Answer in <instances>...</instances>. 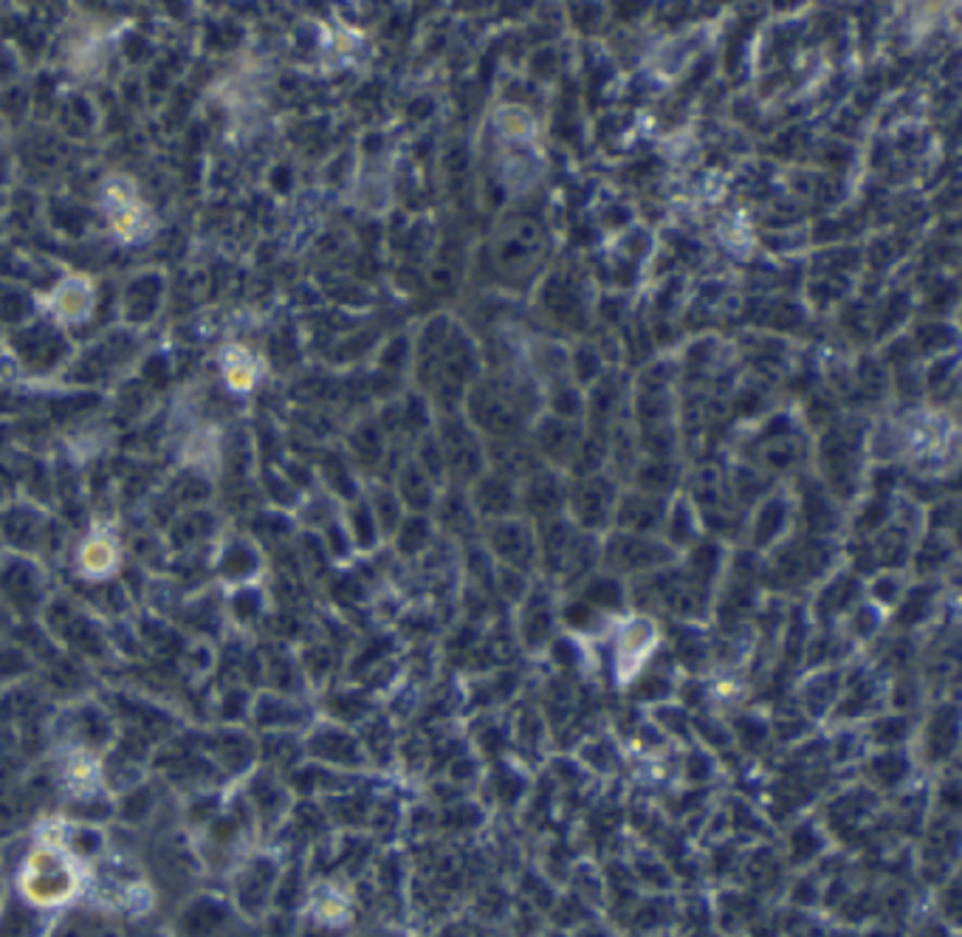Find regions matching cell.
<instances>
[{
    "label": "cell",
    "mask_w": 962,
    "mask_h": 937,
    "mask_svg": "<svg viewBox=\"0 0 962 937\" xmlns=\"http://www.w3.org/2000/svg\"><path fill=\"white\" fill-rule=\"evenodd\" d=\"M672 560V548L655 537L615 532L599 546V562L610 576H647Z\"/></svg>",
    "instance_id": "1"
},
{
    "label": "cell",
    "mask_w": 962,
    "mask_h": 937,
    "mask_svg": "<svg viewBox=\"0 0 962 937\" xmlns=\"http://www.w3.org/2000/svg\"><path fill=\"white\" fill-rule=\"evenodd\" d=\"M912 740L923 765L928 769L949 765L957 757V746H960V712H957L954 700H940L923 717L921 726H914Z\"/></svg>",
    "instance_id": "2"
},
{
    "label": "cell",
    "mask_w": 962,
    "mask_h": 937,
    "mask_svg": "<svg viewBox=\"0 0 962 937\" xmlns=\"http://www.w3.org/2000/svg\"><path fill=\"white\" fill-rule=\"evenodd\" d=\"M615 503H619V491L615 483L604 475H587L582 477L571 491H567V505H571L573 523L585 534L601 532L604 525L613 523Z\"/></svg>",
    "instance_id": "3"
},
{
    "label": "cell",
    "mask_w": 962,
    "mask_h": 937,
    "mask_svg": "<svg viewBox=\"0 0 962 937\" xmlns=\"http://www.w3.org/2000/svg\"><path fill=\"white\" fill-rule=\"evenodd\" d=\"M486 546L502 562V567L523 574L537 565V532H530L523 520H491L486 525Z\"/></svg>",
    "instance_id": "4"
},
{
    "label": "cell",
    "mask_w": 962,
    "mask_h": 937,
    "mask_svg": "<svg viewBox=\"0 0 962 937\" xmlns=\"http://www.w3.org/2000/svg\"><path fill=\"white\" fill-rule=\"evenodd\" d=\"M438 447L443 452V466L449 475L458 480L475 483L483 475V463H486V449L480 447L475 435L468 433L466 424L461 421H447L440 429Z\"/></svg>",
    "instance_id": "5"
},
{
    "label": "cell",
    "mask_w": 962,
    "mask_h": 937,
    "mask_svg": "<svg viewBox=\"0 0 962 937\" xmlns=\"http://www.w3.org/2000/svg\"><path fill=\"white\" fill-rule=\"evenodd\" d=\"M666 500L663 497H649L641 491H633V495H619V503H615L613 523L619 525V532L627 534H644V537H652L663 525L666 517Z\"/></svg>",
    "instance_id": "6"
},
{
    "label": "cell",
    "mask_w": 962,
    "mask_h": 937,
    "mask_svg": "<svg viewBox=\"0 0 962 937\" xmlns=\"http://www.w3.org/2000/svg\"><path fill=\"white\" fill-rule=\"evenodd\" d=\"M475 489H472V497H468V505L483 514L488 520H505L514 514V509L520 505V489H516V483L509 480V477L502 475H486L483 472L475 483H472Z\"/></svg>",
    "instance_id": "7"
},
{
    "label": "cell",
    "mask_w": 962,
    "mask_h": 937,
    "mask_svg": "<svg viewBox=\"0 0 962 937\" xmlns=\"http://www.w3.org/2000/svg\"><path fill=\"white\" fill-rule=\"evenodd\" d=\"M567 503V489L551 475V472H534L525 477V486L520 489V505L528 509V514L545 523V520L559 517L562 505Z\"/></svg>",
    "instance_id": "8"
},
{
    "label": "cell",
    "mask_w": 962,
    "mask_h": 937,
    "mask_svg": "<svg viewBox=\"0 0 962 937\" xmlns=\"http://www.w3.org/2000/svg\"><path fill=\"white\" fill-rule=\"evenodd\" d=\"M530 447L539 449V455L548 458L553 466H565V463H573L576 452L582 447V433L579 427L573 424L571 418H548L542 421L537 427V441L530 443Z\"/></svg>",
    "instance_id": "9"
},
{
    "label": "cell",
    "mask_w": 962,
    "mask_h": 937,
    "mask_svg": "<svg viewBox=\"0 0 962 937\" xmlns=\"http://www.w3.org/2000/svg\"><path fill=\"white\" fill-rule=\"evenodd\" d=\"M861 737H864L866 749L872 751L907 749L914 737V717L912 714H900L884 709V712L872 714L870 721H866Z\"/></svg>",
    "instance_id": "10"
},
{
    "label": "cell",
    "mask_w": 962,
    "mask_h": 937,
    "mask_svg": "<svg viewBox=\"0 0 962 937\" xmlns=\"http://www.w3.org/2000/svg\"><path fill=\"white\" fill-rule=\"evenodd\" d=\"M914 757H909L907 749H889V751H870L861 760V779L878 788H900V785L912 779Z\"/></svg>",
    "instance_id": "11"
},
{
    "label": "cell",
    "mask_w": 962,
    "mask_h": 937,
    "mask_svg": "<svg viewBox=\"0 0 962 937\" xmlns=\"http://www.w3.org/2000/svg\"><path fill=\"white\" fill-rule=\"evenodd\" d=\"M841 686H844L841 672H827V666H824V670H816L808 680H804L802 689L796 692L799 712H802L808 721H813V717H824V714L830 717L838 695H841Z\"/></svg>",
    "instance_id": "12"
},
{
    "label": "cell",
    "mask_w": 962,
    "mask_h": 937,
    "mask_svg": "<svg viewBox=\"0 0 962 937\" xmlns=\"http://www.w3.org/2000/svg\"><path fill=\"white\" fill-rule=\"evenodd\" d=\"M790 520V505L782 500V497H771L765 503L757 509V520H753V546L767 548L774 546L776 539L785 534Z\"/></svg>",
    "instance_id": "13"
},
{
    "label": "cell",
    "mask_w": 962,
    "mask_h": 937,
    "mask_svg": "<svg viewBox=\"0 0 962 937\" xmlns=\"http://www.w3.org/2000/svg\"><path fill=\"white\" fill-rule=\"evenodd\" d=\"M528 613L523 616V644L528 650H539L545 644H551L553 636V622H557V613L551 610V604L545 602V596H530Z\"/></svg>",
    "instance_id": "14"
},
{
    "label": "cell",
    "mask_w": 962,
    "mask_h": 937,
    "mask_svg": "<svg viewBox=\"0 0 962 937\" xmlns=\"http://www.w3.org/2000/svg\"><path fill=\"white\" fill-rule=\"evenodd\" d=\"M635 486H638V491H641V495L663 497L666 491L672 489V486H675V469H672V463L666 461V458H661V461L641 463V466H638V472H635Z\"/></svg>",
    "instance_id": "15"
},
{
    "label": "cell",
    "mask_w": 962,
    "mask_h": 937,
    "mask_svg": "<svg viewBox=\"0 0 962 937\" xmlns=\"http://www.w3.org/2000/svg\"><path fill=\"white\" fill-rule=\"evenodd\" d=\"M672 692H675V684H672L670 675H663L652 666L641 670L633 678V698L638 703H666Z\"/></svg>",
    "instance_id": "16"
},
{
    "label": "cell",
    "mask_w": 962,
    "mask_h": 937,
    "mask_svg": "<svg viewBox=\"0 0 962 937\" xmlns=\"http://www.w3.org/2000/svg\"><path fill=\"white\" fill-rule=\"evenodd\" d=\"M582 602L590 604L596 613H601V610H615L624 604V588H621V582L615 579V576L610 574L596 576L594 582H587Z\"/></svg>",
    "instance_id": "17"
},
{
    "label": "cell",
    "mask_w": 962,
    "mask_h": 937,
    "mask_svg": "<svg viewBox=\"0 0 962 937\" xmlns=\"http://www.w3.org/2000/svg\"><path fill=\"white\" fill-rule=\"evenodd\" d=\"M661 528L666 532V546H686L695 539V511L686 503H675L672 509H666Z\"/></svg>",
    "instance_id": "18"
},
{
    "label": "cell",
    "mask_w": 962,
    "mask_h": 937,
    "mask_svg": "<svg viewBox=\"0 0 962 937\" xmlns=\"http://www.w3.org/2000/svg\"><path fill=\"white\" fill-rule=\"evenodd\" d=\"M576 760H582L587 769L599 771V774H610V771H615V765H619V754H615L613 742L607 740V737L604 740H601V737H594V740L582 742L579 757H576Z\"/></svg>",
    "instance_id": "19"
},
{
    "label": "cell",
    "mask_w": 962,
    "mask_h": 937,
    "mask_svg": "<svg viewBox=\"0 0 962 937\" xmlns=\"http://www.w3.org/2000/svg\"><path fill=\"white\" fill-rule=\"evenodd\" d=\"M468 511H472V505H468L466 497L447 495L440 500V525L449 528V532H454L458 525H466Z\"/></svg>",
    "instance_id": "20"
},
{
    "label": "cell",
    "mask_w": 962,
    "mask_h": 937,
    "mask_svg": "<svg viewBox=\"0 0 962 937\" xmlns=\"http://www.w3.org/2000/svg\"><path fill=\"white\" fill-rule=\"evenodd\" d=\"M714 774V757L705 749L689 751L684 757V779L689 783H700V779H712Z\"/></svg>",
    "instance_id": "21"
},
{
    "label": "cell",
    "mask_w": 962,
    "mask_h": 937,
    "mask_svg": "<svg viewBox=\"0 0 962 937\" xmlns=\"http://www.w3.org/2000/svg\"><path fill=\"white\" fill-rule=\"evenodd\" d=\"M822 608H827L830 613L836 610H847L852 604V588H850V579H838L833 585H827V590L822 594Z\"/></svg>",
    "instance_id": "22"
}]
</instances>
